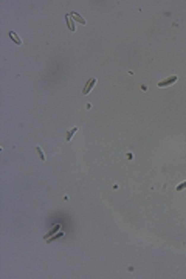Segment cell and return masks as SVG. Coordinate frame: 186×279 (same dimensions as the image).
Instances as JSON below:
<instances>
[{
	"mask_svg": "<svg viewBox=\"0 0 186 279\" xmlns=\"http://www.w3.org/2000/svg\"><path fill=\"white\" fill-rule=\"evenodd\" d=\"M177 76H169V78H166V79H163V81H160L157 85L158 87H168V85H171V84H174V82H177Z\"/></svg>",
	"mask_w": 186,
	"mask_h": 279,
	"instance_id": "6da1fadb",
	"label": "cell"
},
{
	"mask_svg": "<svg viewBox=\"0 0 186 279\" xmlns=\"http://www.w3.org/2000/svg\"><path fill=\"white\" fill-rule=\"evenodd\" d=\"M95 84H96V79H95V78H90V79H88V82L85 84L84 90H82V93H84V95H88V93L92 92V88H93Z\"/></svg>",
	"mask_w": 186,
	"mask_h": 279,
	"instance_id": "7a4b0ae2",
	"label": "cell"
},
{
	"mask_svg": "<svg viewBox=\"0 0 186 279\" xmlns=\"http://www.w3.org/2000/svg\"><path fill=\"white\" fill-rule=\"evenodd\" d=\"M70 17H71L73 20H76L78 23H81V25H85V20L82 19V17L78 14V12H74V11H73V12H70Z\"/></svg>",
	"mask_w": 186,
	"mask_h": 279,
	"instance_id": "3957f363",
	"label": "cell"
},
{
	"mask_svg": "<svg viewBox=\"0 0 186 279\" xmlns=\"http://www.w3.org/2000/svg\"><path fill=\"white\" fill-rule=\"evenodd\" d=\"M65 22H67V26H68V30H70V31H76V25L73 23V19L70 17V14H68V16L65 17Z\"/></svg>",
	"mask_w": 186,
	"mask_h": 279,
	"instance_id": "277c9868",
	"label": "cell"
},
{
	"mask_svg": "<svg viewBox=\"0 0 186 279\" xmlns=\"http://www.w3.org/2000/svg\"><path fill=\"white\" fill-rule=\"evenodd\" d=\"M78 132V127H73V129H70V130L67 132V135H65V141H70L71 138H73V135Z\"/></svg>",
	"mask_w": 186,
	"mask_h": 279,
	"instance_id": "5b68a950",
	"label": "cell"
},
{
	"mask_svg": "<svg viewBox=\"0 0 186 279\" xmlns=\"http://www.w3.org/2000/svg\"><path fill=\"white\" fill-rule=\"evenodd\" d=\"M9 37L14 40V44H17V45H22V40H20V37L16 34L14 31H9Z\"/></svg>",
	"mask_w": 186,
	"mask_h": 279,
	"instance_id": "8992f818",
	"label": "cell"
},
{
	"mask_svg": "<svg viewBox=\"0 0 186 279\" xmlns=\"http://www.w3.org/2000/svg\"><path fill=\"white\" fill-rule=\"evenodd\" d=\"M36 152H37V155H39L40 161H45V155H44V152H42V147H40V146H36Z\"/></svg>",
	"mask_w": 186,
	"mask_h": 279,
	"instance_id": "52a82bcc",
	"label": "cell"
},
{
	"mask_svg": "<svg viewBox=\"0 0 186 279\" xmlns=\"http://www.w3.org/2000/svg\"><path fill=\"white\" fill-rule=\"evenodd\" d=\"M175 189H177L178 192H180V191H183V189H186V181H182V183H180V185H178V186H177Z\"/></svg>",
	"mask_w": 186,
	"mask_h": 279,
	"instance_id": "ba28073f",
	"label": "cell"
},
{
	"mask_svg": "<svg viewBox=\"0 0 186 279\" xmlns=\"http://www.w3.org/2000/svg\"><path fill=\"white\" fill-rule=\"evenodd\" d=\"M62 234H64V233H62V231H61V233H58V234H56V236H54V237H51V239H48L47 242H51V240H56V239H58V237H61Z\"/></svg>",
	"mask_w": 186,
	"mask_h": 279,
	"instance_id": "9c48e42d",
	"label": "cell"
}]
</instances>
